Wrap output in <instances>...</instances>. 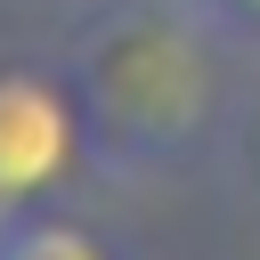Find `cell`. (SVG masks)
<instances>
[{"instance_id":"1","label":"cell","mask_w":260,"mask_h":260,"mask_svg":"<svg viewBox=\"0 0 260 260\" xmlns=\"http://www.w3.org/2000/svg\"><path fill=\"white\" fill-rule=\"evenodd\" d=\"M195 98H203V73L187 41L162 24H130L114 32V57H98V106L114 138H171L195 122Z\"/></svg>"},{"instance_id":"2","label":"cell","mask_w":260,"mask_h":260,"mask_svg":"<svg viewBox=\"0 0 260 260\" xmlns=\"http://www.w3.org/2000/svg\"><path fill=\"white\" fill-rule=\"evenodd\" d=\"M81 154L73 98L41 73H0V211H24L49 195Z\"/></svg>"},{"instance_id":"3","label":"cell","mask_w":260,"mask_h":260,"mask_svg":"<svg viewBox=\"0 0 260 260\" xmlns=\"http://www.w3.org/2000/svg\"><path fill=\"white\" fill-rule=\"evenodd\" d=\"M0 260H114L81 219H57V211H8L0 219Z\"/></svg>"},{"instance_id":"4","label":"cell","mask_w":260,"mask_h":260,"mask_svg":"<svg viewBox=\"0 0 260 260\" xmlns=\"http://www.w3.org/2000/svg\"><path fill=\"white\" fill-rule=\"evenodd\" d=\"M228 8H236V16H260V0H228Z\"/></svg>"}]
</instances>
